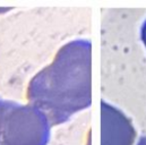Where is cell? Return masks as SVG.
Returning <instances> with one entry per match:
<instances>
[{"mask_svg":"<svg viewBox=\"0 0 146 145\" xmlns=\"http://www.w3.org/2000/svg\"><path fill=\"white\" fill-rule=\"evenodd\" d=\"M50 134L42 111L0 98V145H48Z\"/></svg>","mask_w":146,"mask_h":145,"instance_id":"cell-2","label":"cell"},{"mask_svg":"<svg viewBox=\"0 0 146 145\" xmlns=\"http://www.w3.org/2000/svg\"><path fill=\"white\" fill-rule=\"evenodd\" d=\"M91 50L90 40H74L31 79L27 87L30 104L44 113L50 126L64 124L74 113L91 106Z\"/></svg>","mask_w":146,"mask_h":145,"instance_id":"cell-1","label":"cell"},{"mask_svg":"<svg viewBox=\"0 0 146 145\" xmlns=\"http://www.w3.org/2000/svg\"><path fill=\"white\" fill-rule=\"evenodd\" d=\"M137 145H146V137H142Z\"/></svg>","mask_w":146,"mask_h":145,"instance_id":"cell-3","label":"cell"}]
</instances>
